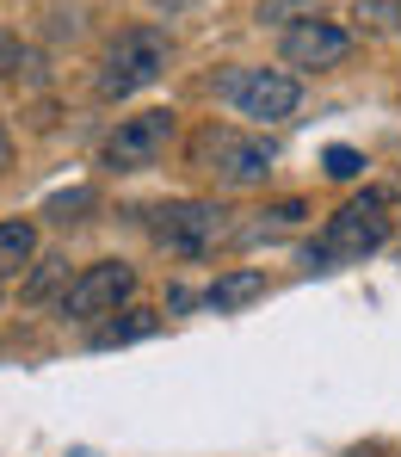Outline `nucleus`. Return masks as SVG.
Listing matches in <instances>:
<instances>
[{
    "mask_svg": "<svg viewBox=\"0 0 401 457\" xmlns=\"http://www.w3.org/2000/svg\"><path fill=\"white\" fill-rule=\"evenodd\" d=\"M389 192L383 186H371V192H358V198H346L327 223L315 228V241L303 247V266L309 272H340V266H364L383 241H389Z\"/></svg>",
    "mask_w": 401,
    "mask_h": 457,
    "instance_id": "nucleus-1",
    "label": "nucleus"
},
{
    "mask_svg": "<svg viewBox=\"0 0 401 457\" xmlns=\"http://www.w3.org/2000/svg\"><path fill=\"white\" fill-rule=\"evenodd\" d=\"M192 167L198 173H210L217 186H266L272 179V143H259V137H247L235 124H204V130H192Z\"/></svg>",
    "mask_w": 401,
    "mask_h": 457,
    "instance_id": "nucleus-2",
    "label": "nucleus"
},
{
    "mask_svg": "<svg viewBox=\"0 0 401 457\" xmlns=\"http://www.w3.org/2000/svg\"><path fill=\"white\" fill-rule=\"evenodd\" d=\"M167 56H173V37L160 25H130L105 44V62H99V99H130L143 87H155L167 75Z\"/></svg>",
    "mask_w": 401,
    "mask_h": 457,
    "instance_id": "nucleus-3",
    "label": "nucleus"
},
{
    "mask_svg": "<svg viewBox=\"0 0 401 457\" xmlns=\"http://www.w3.org/2000/svg\"><path fill=\"white\" fill-rule=\"evenodd\" d=\"M149 235H155V247L179 253V260H204L229 235V211L217 198H167L149 211Z\"/></svg>",
    "mask_w": 401,
    "mask_h": 457,
    "instance_id": "nucleus-4",
    "label": "nucleus"
},
{
    "mask_svg": "<svg viewBox=\"0 0 401 457\" xmlns=\"http://www.w3.org/2000/svg\"><path fill=\"white\" fill-rule=\"evenodd\" d=\"M173 137H179V112L173 105H149L136 118H118V130L99 143V167L105 173H143V167H155L160 154L173 149Z\"/></svg>",
    "mask_w": 401,
    "mask_h": 457,
    "instance_id": "nucleus-5",
    "label": "nucleus"
},
{
    "mask_svg": "<svg viewBox=\"0 0 401 457\" xmlns=\"http://www.w3.org/2000/svg\"><path fill=\"white\" fill-rule=\"evenodd\" d=\"M223 105H235L241 118H259V124H278L303 105V80L284 75V69H229L217 80Z\"/></svg>",
    "mask_w": 401,
    "mask_h": 457,
    "instance_id": "nucleus-6",
    "label": "nucleus"
},
{
    "mask_svg": "<svg viewBox=\"0 0 401 457\" xmlns=\"http://www.w3.org/2000/svg\"><path fill=\"white\" fill-rule=\"evenodd\" d=\"M136 297V266H124V260H93V266H80L75 285H69V297H62V315L69 321H105V315H118V309H130Z\"/></svg>",
    "mask_w": 401,
    "mask_h": 457,
    "instance_id": "nucleus-7",
    "label": "nucleus"
},
{
    "mask_svg": "<svg viewBox=\"0 0 401 457\" xmlns=\"http://www.w3.org/2000/svg\"><path fill=\"white\" fill-rule=\"evenodd\" d=\"M278 56H284V69H333V62L352 56V31L309 12V19H297V25L278 37Z\"/></svg>",
    "mask_w": 401,
    "mask_h": 457,
    "instance_id": "nucleus-8",
    "label": "nucleus"
},
{
    "mask_svg": "<svg viewBox=\"0 0 401 457\" xmlns=\"http://www.w3.org/2000/svg\"><path fill=\"white\" fill-rule=\"evenodd\" d=\"M253 297H266V272H253V266H235V272L210 278V291H204V309H210V315H229V309H247Z\"/></svg>",
    "mask_w": 401,
    "mask_h": 457,
    "instance_id": "nucleus-9",
    "label": "nucleus"
},
{
    "mask_svg": "<svg viewBox=\"0 0 401 457\" xmlns=\"http://www.w3.org/2000/svg\"><path fill=\"white\" fill-rule=\"evenodd\" d=\"M149 334H160V315H155V309H118V315H105V321L93 328V346H99V353H111V346L149 340Z\"/></svg>",
    "mask_w": 401,
    "mask_h": 457,
    "instance_id": "nucleus-10",
    "label": "nucleus"
},
{
    "mask_svg": "<svg viewBox=\"0 0 401 457\" xmlns=\"http://www.w3.org/2000/svg\"><path fill=\"white\" fill-rule=\"evenodd\" d=\"M25 266H37V223L31 217H6L0 223V278H12Z\"/></svg>",
    "mask_w": 401,
    "mask_h": 457,
    "instance_id": "nucleus-11",
    "label": "nucleus"
},
{
    "mask_svg": "<svg viewBox=\"0 0 401 457\" xmlns=\"http://www.w3.org/2000/svg\"><path fill=\"white\" fill-rule=\"evenodd\" d=\"M69 285H75V278H69V260H62V253H44V260L31 266V278H25V303H50L56 291L69 297Z\"/></svg>",
    "mask_w": 401,
    "mask_h": 457,
    "instance_id": "nucleus-12",
    "label": "nucleus"
},
{
    "mask_svg": "<svg viewBox=\"0 0 401 457\" xmlns=\"http://www.w3.org/2000/svg\"><path fill=\"white\" fill-rule=\"evenodd\" d=\"M259 217H266V223L247 228V241H259V235H278V228H297L303 217H309V204H303V198H278V204H266Z\"/></svg>",
    "mask_w": 401,
    "mask_h": 457,
    "instance_id": "nucleus-13",
    "label": "nucleus"
},
{
    "mask_svg": "<svg viewBox=\"0 0 401 457\" xmlns=\"http://www.w3.org/2000/svg\"><path fill=\"white\" fill-rule=\"evenodd\" d=\"M321 167H327V179H358V173H364V154L346 149V143H333V149L321 154Z\"/></svg>",
    "mask_w": 401,
    "mask_h": 457,
    "instance_id": "nucleus-14",
    "label": "nucleus"
},
{
    "mask_svg": "<svg viewBox=\"0 0 401 457\" xmlns=\"http://www.w3.org/2000/svg\"><path fill=\"white\" fill-rule=\"evenodd\" d=\"M80 211H93V192H86V186H75V192H56V198L44 204V217H56V223H75Z\"/></svg>",
    "mask_w": 401,
    "mask_h": 457,
    "instance_id": "nucleus-15",
    "label": "nucleus"
},
{
    "mask_svg": "<svg viewBox=\"0 0 401 457\" xmlns=\"http://www.w3.org/2000/svg\"><path fill=\"white\" fill-rule=\"evenodd\" d=\"M25 62H31V56H25V50H12V44H6V37H0V75H19V69H25Z\"/></svg>",
    "mask_w": 401,
    "mask_h": 457,
    "instance_id": "nucleus-16",
    "label": "nucleus"
},
{
    "mask_svg": "<svg viewBox=\"0 0 401 457\" xmlns=\"http://www.w3.org/2000/svg\"><path fill=\"white\" fill-rule=\"evenodd\" d=\"M358 19H389V25L401 31V0H383V6H364Z\"/></svg>",
    "mask_w": 401,
    "mask_h": 457,
    "instance_id": "nucleus-17",
    "label": "nucleus"
},
{
    "mask_svg": "<svg viewBox=\"0 0 401 457\" xmlns=\"http://www.w3.org/2000/svg\"><path fill=\"white\" fill-rule=\"evenodd\" d=\"M0 167H12V137H6V124H0Z\"/></svg>",
    "mask_w": 401,
    "mask_h": 457,
    "instance_id": "nucleus-18",
    "label": "nucleus"
},
{
    "mask_svg": "<svg viewBox=\"0 0 401 457\" xmlns=\"http://www.w3.org/2000/svg\"><path fill=\"white\" fill-rule=\"evenodd\" d=\"M69 457H93V452H69Z\"/></svg>",
    "mask_w": 401,
    "mask_h": 457,
    "instance_id": "nucleus-19",
    "label": "nucleus"
}]
</instances>
